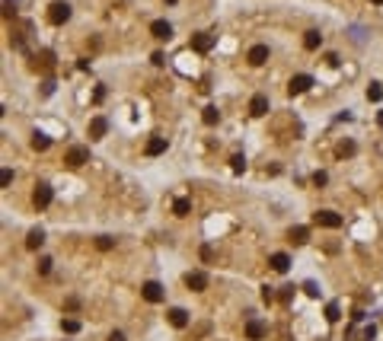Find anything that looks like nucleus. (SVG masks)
<instances>
[{"mask_svg": "<svg viewBox=\"0 0 383 341\" xmlns=\"http://www.w3.org/2000/svg\"><path fill=\"white\" fill-rule=\"evenodd\" d=\"M319 45H323V36H319V29H310L307 36H303V48H307V51H316Z\"/></svg>", "mask_w": 383, "mask_h": 341, "instance_id": "19", "label": "nucleus"}, {"mask_svg": "<svg viewBox=\"0 0 383 341\" xmlns=\"http://www.w3.org/2000/svg\"><path fill=\"white\" fill-rule=\"evenodd\" d=\"M185 287H188V290H195V293H202L208 287V274H205V271H188V274H185Z\"/></svg>", "mask_w": 383, "mask_h": 341, "instance_id": "9", "label": "nucleus"}, {"mask_svg": "<svg viewBox=\"0 0 383 341\" xmlns=\"http://www.w3.org/2000/svg\"><path fill=\"white\" fill-rule=\"evenodd\" d=\"M51 198H55V188H51L48 182H39V185H36V195H32V204H36L39 211H45V207L51 204Z\"/></svg>", "mask_w": 383, "mask_h": 341, "instance_id": "3", "label": "nucleus"}, {"mask_svg": "<svg viewBox=\"0 0 383 341\" xmlns=\"http://www.w3.org/2000/svg\"><path fill=\"white\" fill-rule=\"evenodd\" d=\"M246 61L252 67H262L265 61H268V45H252L249 51H246Z\"/></svg>", "mask_w": 383, "mask_h": 341, "instance_id": "11", "label": "nucleus"}, {"mask_svg": "<svg viewBox=\"0 0 383 341\" xmlns=\"http://www.w3.org/2000/svg\"><path fill=\"white\" fill-rule=\"evenodd\" d=\"M96 249H99V252L115 249V239H112V236H99V239H96Z\"/></svg>", "mask_w": 383, "mask_h": 341, "instance_id": "26", "label": "nucleus"}, {"mask_svg": "<svg viewBox=\"0 0 383 341\" xmlns=\"http://www.w3.org/2000/svg\"><path fill=\"white\" fill-rule=\"evenodd\" d=\"M141 296L147 303H163V296H166V290H163V284H156V281H147L141 287Z\"/></svg>", "mask_w": 383, "mask_h": 341, "instance_id": "5", "label": "nucleus"}, {"mask_svg": "<svg viewBox=\"0 0 383 341\" xmlns=\"http://www.w3.org/2000/svg\"><path fill=\"white\" fill-rule=\"evenodd\" d=\"M42 67H55V55L51 51H42Z\"/></svg>", "mask_w": 383, "mask_h": 341, "instance_id": "36", "label": "nucleus"}, {"mask_svg": "<svg viewBox=\"0 0 383 341\" xmlns=\"http://www.w3.org/2000/svg\"><path fill=\"white\" fill-rule=\"evenodd\" d=\"M202 121H205V125H217V121H221V112H217V106H208V109L202 112Z\"/></svg>", "mask_w": 383, "mask_h": 341, "instance_id": "22", "label": "nucleus"}, {"mask_svg": "<svg viewBox=\"0 0 383 341\" xmlns=\"http://www.w3.org/2000/svg\"><path fill=\"white\" fill-rule=\"evenodd\" d=\"M249 115H252V118L268 115V96H262V93L252 96V99H249Z\"/></svg>", "mask_w": 383, "mask_h": 341, "instance_id": "8", "label": "nucleus"}, {"mask_svg": "<svg viewBox=\"0 0 383 341\" xmlns=\"http://www.w3.org/2000/svg\"><path fill=\"white\" fill-rule=\"evenodd\" d=\"M268 265H272V268L278 271V274H284V271L291 268V258H287V252H275V255L268 258Z\"/></svg>", "mask_w": 383, "mask_h": 341, "instance_id": "17", "label": "nucleus"}, {"mask_svg": "<svg viewBox=\"0 0 383 341\" xmlns=\"http://www.w3.org/2000/svg\"><path fill=\"white\" fill-rule=\"evenodd\" d=\"M86 131H90V141H102V137H106V131H109V121L102 118V115H96Z\"/></svg>", "mask_w": 383, "mask_h": 341, "instance_id": "12", "label": "nucleus"}, {"mask_svg": "<svg viewBox=\"0 0 383 341\" xmlns=\"http://www.w3.org/2000/svg\"><path fill=\"white\" fill-rule=\"evenodd\" d=\"M64 163L71 166V169H80V166H86V163H90V147H71V150H67V156H64Z\"/></svg>", "mask_w": 383, "mask_h": 341, "instance_id": "2", "label": "nucleus"}, {"mask_svg": "<svg viewBox=\"0 0 383 341\" xmlns=\"http://www.w3.org/2000/svg\"><path fill=\"white\" fill-rule=\"evenodd\" d=\"M287 239H291L294 246H307V242H310V230H307V226H291Z\"/></svg>", "mask_w": 383, "mask_h": 341, "instance_id": "16", "label": "nucleus"}, {"mask_svg": "<svg viewBox=\"0 0 383 341\" xmlns=\"http://www.w3.org/2000/svg\"><path fill=\"white\" fill-rule=\"evenodd\" d=\"M265 335H268V325H265L262 319H249L246 322V338L249 341H262Z\"/></svg>", "mask_w": 383, "mask_h": 341, "instance_id": "7", "label": "nucleus"}, {"mask_svg": "<svg viewBox=\"0 0 383 341\" xmlns=\"http://www.w3.org/2000/svg\"><path fill=\"white\" fill-rule=\"evenodd\" d=\"M106 99V90H102V86H96V93H93V102H102Z\"/></svg>", "mask_w": 383, "mask_h": 341, "instance_id": "39", "label": "nucleus"}, {"mask_svg": "<svg viewBox=\"0 0 383 341\" xmlns=\"http://www.w3.org/2000/svg\"><path fill=\"white\" fill-rule=\"evenodd\" d=\"M230 169H233V172H243V169H246V156H240V153L230 156Z\"/></svg>", "mask_w": 383, "mask_h": 341, "instance_id": "27", "label": "nucleus"}, {"mask_svg": "<svg viewBox=\"0 0 383 341\" xmlns=\"http://www.w3.org/2000/svg\"><path fill=\"white\" fill-rule=\"evenodd\" d=\"M150 36H153L156 42H169V39H172V26H169L166 20H153V23H150Z\"/></svg>", "mask_w": 383, "mask_h": 341, "instance_id": "6", "label": "nucleus"}, {"mask_svg": "<svg viewBox=\"0 0 383 341\" xmlns=\"http://www.w3.org/2000/svg\"><path fill=\"white\" fill-rule=\"evenodd\" d=\"M48 147H51V137L36 131V134H32V150H48Z\"/></svg>", "mask_w": 383, "mask_h": 341, "instance_id": "21", "label": "nucleus"}, {"mask_svg": "<svg viewBox=\"0 0 383 341\" xmlns=\"http://www.w3.org/2000/svg\"><path fill=\"white\" fill-rule=\"evenodd\" d=\"M342 319V309H338V303H329L326 306V322H338Z\"/></svg>", "mask_w": 383, "mask_h": 341, "instance_id": "25", "label": "nucleus"}, {"mask_svg": "<svg viewBox=\"0 0 383 341\" xmlns=\"http://www.w3.org/2000/svg\"><path fill=\"white\" fill-rule=\"evenodd\" d=\"M166 147H169L166 137H150L144 150H147V156H160V153H166Z\"/></svg>", "mask_w": 383, "mask_h": 341, "instance_id": "15", "label": "nucleus"}, {"mask_svg": "<svg viewBox=\"0 0 383 341\" xmlns=\"http://www.w3.org/2000/svg\"><path fill=\"white\" fill-rule=\"evenodd\" d=\"M262 300H265V303H268V306H272V303H275V300H278V293H275V287H268V284H265V287H262Z\"/></svg>", "mask_w": 383, "mask_h": 341, "instance_id": "29", "label": "nucleus"}, {"mask_svg": "<svg viewBox=\"0 0 383 341\" xmlns=\"http://www.w3.org/2000/svg\"><path fill=\"white\" fill-rule=\"evenodd\" d=\"M109 341H125V335H121V331H112V335H109Z\"/></svg>", "mask_w": 383, "mask_h": 341, "instance_id": "41", "label": "nucleus"}, {"mask_svg": "<svg viewBox=\"0 0 383 341\" xmlns=\"http://www.w3.org/2000/svg\"><path fill=\"white\" fill-rule=\"evenodd\" d=\"M67 20H71V4H64V0H55V4L48 7V23L64 26Z\"/></svg>", "mask_w": 383, "mask_h": 341, "instance_id": "1", "label": "nucleus"}, {"mask_svg": "<svg viewBox=\"0 0 383 341\" xmlns=\"http://www.w3.org/2000/svg\"><path fill=\"white\" fill-rule=\"evenodd\" d=\"M198 255H202V261H211V258H214V249H211V246L205 242V246L198 249Z\"/></svg>", "mask_w": 383, "mask_h": 341, "instance_id": "34", "label": "nucleus"}, {"mask_svg": "<svg viewBox=\"0 0 383 341\" xmlns=\"http://www.w3.org/2000/svg\"><path fill=\"white\" fill-rule=\"evenodd\" d=\"M326 182H329V176H326L323 169H316V172H313V185H316V188H323Z\"/></svg>", "mask_w": 383, "mask_h": 341, "instance_id": "30", "label": "nucleus"}, {"mask_svg": "<svg viewBox=\"0 0 383 341\" xmlns=\"http://www.w3.org/2000/svg\"><path fill=\"white\" fill-rule=\"evenodd\" d=\"M310 86H313V77H310V74H297V77L291 80V86H287V93H291V96H300V93H307Z\"/></svg>", "mask_w": 383, "mask_h": 341, "instance_id": "10", "label": "nucleus"}, {"mask_svg": "<svg viewBox=\"0 0 383 341\" xmlns=\"http://www.w3.org/2000/svg\"><path fill=\"white\" fill-rule=\"evenodd\" d=\"M294 290H297V287H294V284L281 287V293H278V300H281V303H291V300H294Z\"/></svg>", "mask_w": 383, "mask_h": 341, "instance_id": "28", "label": "nucleus"}, {"mask_svg": "<svg viewBox=\"0 0 383 341\" xmlns=\"http://www.w3.org/2000/svg\"><path fill=\"white\" fill-rule=\"evenodd\" d=\"M42 242H45V233H42L39 226H36V230H29V236H26V249L36 252V249H42Z\"/></svg>", "mask_w": 383, "mask_h": 341, "instance_id": "18", "label": "nucleus"}, {"mask_svg": "<svg viewBox=\"0 0 383 341\" xmlns=\"http://www.w3.org/2000/svg\"><path fill=\"white\" fill-rule=\"evenodd\" d=\"M373 335H377V328L367 325V328H364V335H361V341H373Z\"/></svg>", "mask_w": 383, "mask_h": 341, "instance_id": "37", "label": "nucleus"}, {"mask_svg": "<svg viewBox=\"0 0 383 341\" xmlns=\"http://www.w3.org/2000/svg\"><path fill=\"white\" fill-rule=\"evenodd\" d=\"M61 331H67V335H77V331H80V319H61Z\"/></svg>", "mask_w": 383, "mask_h": 341, "instance_id": "23", "label": "nucleus"}, {"mask_svg": "<svg viewBox=\"0 0 383 341\" xmlns=\"http://www.w3.org/2000/svg\"><path fill=\"white\" fill-rule=\"evenodd\" d=\"M51 265H55V261H51L48 255H42V258H39V274H48V271H51Z\"/></svg>", "mask_w": 383, "mask_h": 341, "instance_id": "31", "label": "nucleus"}, {"mask_svg": "<svg viewBox=\"0 0 383 341\" xmlns=\"http://www.w3.org/2000/svg\"><path fill=\"white\" fill-rule=\"evenodd\" d=\"M300 290L307 293V296H319V287H316V281H307V284L300 287Z\"/></svg>", "mask_w": 383, "mask_h": 341, "instance_id": "33", "label": "nucleus"}, {"mask_svg": "<svg viewBox=\"0 0 383 341\" xmlns=\"http://www.w3.org/2000/svg\"><path fill=\"white\" fill-rule=\"evenodd\" d=\"M383 99V86L380 83H370L367 86V102H380Z\"/></svg>", "mask_w": 383, "mask_h": 341, "instance_id": "24", "label": "nucleus"}, {"mask_svg": "<svg viewBox=\"0 0 383 341\" xmlns=\"http://www.w3.org/2000/svg\"><path fill=\"white\" fill-rule=\"evenodd\" d=\"M10 182H13V169H4V172H0V185H10Z\"/></svg>", "mask_w": 383, "mask_h": 341, "instance_id": "35", "label": "nucleus"}, {"mask_svg": "<svg viewBox=\"0 0 383 341\" xmlns=\"http://www.w3.org/2000/svg\"><path fill=\"white\" fill-rule=\"evenodd\" d=\"M326 64L329 67H338V55H326Z\"/></svg>", "mask_w": 383, "mask_h": 341, "instance_id": "40", "label": "nucleus"}, {"mask_svg": "<svg viewBox=\"0 0 383 341\" xmlns=\"http://www.w3.org/2000/svg\"><path fill=\"white\" fill-rule=\"evenodd\" d=\"M313 223L326 226V230H338V226H342V214H335V211H316V214H313Z\"/></svg>", "mask_w": 383, "mask_h": 341, "instance_id": "4", "label": "nucleus"}, {"mask_svg": "<svg viewBox=\"0 0 383 341\" xmlns=\"http://www.w3.org/2000/svg\"><path fill=\"white\" fill-rule=\"evenodd\" d=\"M42 93H45V96L55 93V80H45V83H42Z\"/></svg>", "mask_w": 383, "mask_h": 341, "instance_id": "38", "label": "nucleus"}, {"mask_svg": "<svg viewBox=\"0 0 383 341\" xmlns=\"http://www.w3.org/2000/svg\"><path fill=\"white\" fill-rule=\"evenodd\" d=\"M335 153H338V156H351V153H354V144H351V141L338 144V150H335Z\"/></svg>", "mask_w": 383, "mask_h": 341, "instance_id": "32", "label": "nucleus"}, {"mask_svg": "<svg viewBox=\"0 0 383 341\" xmlns=\"http://www.w3.org/2000/svg\"><path fill=\"white\" fill-rule=\"evenodd\" d=\"M370 4H383V0H370Z\"/></svg>", "mask_w": 383, "mask_h": 341, "instance_id": "42", "label": "nucleus"}, {"mask_svg": "<svg viewBox=\"0 0 383 341\" xmlns=\"http://www.w3.org/2000/svg\"><path fill=\"white\" fill-rule=\"evenodd\" d=\"M192 48H195L198 55H208V51L214 48V36H208V32H198V36L192 39Z\"/></svg>", "mask_w": 383, "mask_h": 341, "instance_id": "13", "label": "nucleus"}, {"mask_svg": "<svg viewBox=\"0 0 383 341\" xmlns=\"http://www.w3.org/2000/svg\"><path fill=\"white\" fill-rule=\"evenodd\" d=\"M166 316H169V325H172V328H185V325H188V312L182 309V306H172Z\"/></svg>", "mask_w": 383, "mask_h": 341, "instance_id": "14", "label": "nucleus"}, {"mask_svg": "<svg viewBox=\"0 0 383 341\" xmlns=\"http://www.w3.org/2000/svg\"><path fill=\"white\" fill-rule=\"evenodd\" d=\"M188 211H192V201L188 198H176V201H172V214H176V217H188Z\"/></svg>", "mask_w": 383, "mask_h": 341, "instance_id": "20", "label": "nucleus"}, {"mask_svg": "<svg viewBox=\"0 0 383 341\" xmlns=\"http://www.w3.org/2000/svg\"><path fill=\"white\" fill-rule=\"evenodd\" d=\"M166 4H176V0H166Z\"/></svg>", "mask_w": 383, "mask_h": 341, "instance_id": "43", "label": "nucleus"}]
</instances>
